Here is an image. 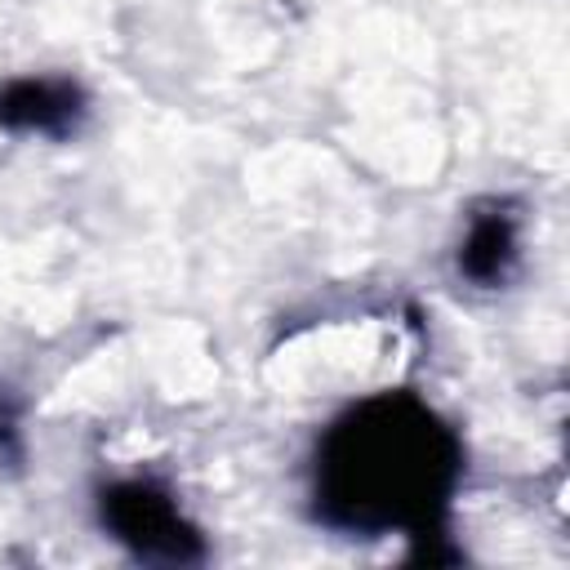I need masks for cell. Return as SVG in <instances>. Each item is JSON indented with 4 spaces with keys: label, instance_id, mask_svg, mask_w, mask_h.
Wrapping results in <instances>:
<instances>
[{
    "label": "cell",
    "instance_id": "4",
    "mask_svg": "<svg viewBox=\"0 0 570 570\" xmlns=\"http://www.w3.org/2000/svg\"><path fill=\"white\" fill-rule=\"evenodd\" d=\"M517 258H521V249H517V218L508 209H499V205L472 214L468 236L459 245V272L490 289V285H503L517 272Z\"/></svg>",
    "mask_w": 570,
    "mask_h": 570
},
{
    "label": "cell",
    "instance_id": "1",
    "mask_svg": "<svg viewBox=\"0 0 570 570\" xmlns=\"http://www.w3.org/2000/svg\"><path fill=\"white\" fill-rule=\"evenodd\" d=\"M463 472L454 428L414 392H379L330 423L316 450V517L347 534H441Z\"/></svg>",
    "mask_w": 570,
    "mask_h": 570
},
{
    "label": "cell",
    "instance_id": "5",
    "mask_svg": "<svg viewBox=\"0 0 570 570\" xmlns=\"http://www.w3.org/2000/svg\"><path fill=\"white\" fill-rule=\"evenodd\" d=\"M13 432H18V419L9 405H0V445H13Z\"/></svg>",
    "mask_w": 570,
    "mask_h": 570
},
{
    "label": "cell",
    "instance_id": "2",
    "mask_svg": "<svg viewBox=\"0 0 570 570\" xmlns=\"http://www.w3.org/2000/svg\"><path fill=\"white\" fill-rule=\"evenodd\" d=\"M98 512H102V525L111 530V539H120L138 561L187 566V561L205 557L200 530L183 517L174 494L160 490L156 481H116V485H107L102 499H98Z\"/></svg>",
    "mask_w": 570,
    "mask_h": 570
},
{
    "label": "cell",
    "instance_id": "3",
    "mask_svg": "<svg viewBox=\"0 0 570 570\" xmlns=\"http://www.w3.org/2000/svg\"><path fill=\"white\" fill-rule=\"evenodd\" d=\"M85 120V89L67 76H18L0 85V129L67 138Z\"/></svg>",
    "mask_w": 570,
    "mask_h": 570
}]
</instances>
